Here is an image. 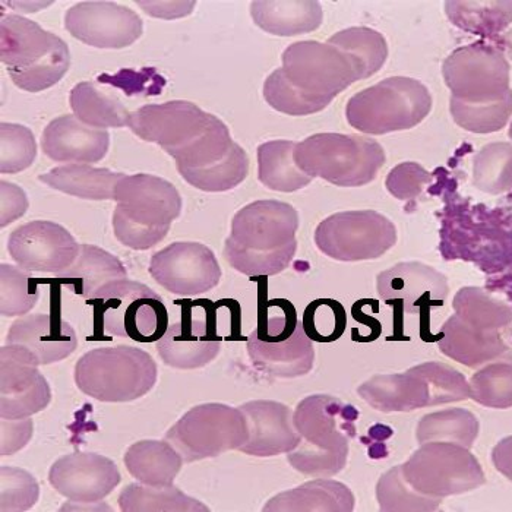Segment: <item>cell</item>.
I'll list each match as a JSON object with an SVG mask.
<instances>
[{
    "mask_svg": "<svg viewBox=\"0 0 512 512\" xmlns=\"http://www.w3.org/2000/svg\"><path fill=\"white\" fill-rule=\"evenodd\" d=\"M297 229L299 214L293 205L274 199L252 202L233 217L224 256L245 276H276L295 258Z\"/></svg>",
    "mask_w": 512,
    "mask_h": 512,
    "instance_id": "1",
    "label": "cell"
},
{
    "mask_svg": "<svg viewBox=\"0 0 512 512\" xmlns=\"http://www.w3.org/2000/svg\"><path fill=\"white\" fill-rule=\"evenodd\" d=\"M353 407L331 395H311L297 404L293 420L302 436L299 447L287 454L290 466L306 476L333 477L346 467Z\"/></svg>",
    "mask_w": 512,
    "mask_h": 512,
    "instance_id": "2",
    "label": "cell"
},
{
    "mask_svg": "<svg viewBox=\"0 0 512 512\" xmlns=\"http://www.w3.org/2000/svg\"><path fill=\"white\" fill-rule=\"evenodd\" d=\"M115 201L113 232L122 245L135 251L158 245L182 210V198L172 183L144 173L123 176Z\"/></svg>",
    "mask_w": 512,
    "mask_h": 512,
    "instance_id": "3",
    "label": "cell"
},
{
    "mask_svg": "<svg viewBox=\"0 0 512 512\" xmlns=\"http://www.w3.org/2000/svg\"><path fill=\"white\" fill-rule=\"evenodd\" d=\"M0 58L14 84L28 93L58 84L71 66L68 44L20 15L2 17Z\"/></svg>",
    "mask_w": 512,
    "mask_h": 512,
    "instance_id": "4",
    "label": "cell"
},
{
    "mask_svg": "<svg viewBox=\"0 0 512 512\" xmlns=\"http://www.w3.org/2000/svg\"><path fill=\"white\" fill-rule=\"evenodd\" d=\"M75 382L79 391L103 403H128L153 390L157 365L138 347H101L78 360Z\"/></svg>",
    "mask_w": 512,
    "mask_h": 512,
    "instance_id": "5",
    "label": "cell"
},
{
    "mask_svg": "<svg viewBox=\"0 0 512 512\" xmlns=\"http://www.w3.org/2000/svg\"><path fill=\"white\" fill-rule=\"evenodd\" d=\"M297 166L341 188L368 185L385 164V151L362 135L315 134L297 142Z\"/></svg>",
    "mask_w": 512,
    "mask_h": 512,
    "instance_id": "6",
    "label": "cell"
},
{
    "mask_svg": "<svg viewBox=\"0 0 512 512\" xmlns=\"http://www.w3.org/2000/svg\"><path fill=\"white\" fill-rule=\"evenodd\" d=\"M431 110L432 96L422 82L391 77L355 94L347 103L346 118L356 131L385 135L413 129Z\"/></svg>",
    "mask_w": 512,
    "mask_h": 512,
    "instance_id": "7",
    "label": "cell"
},
{
    "mask_svg": "<svg viewBox=\"0 0 512 512\" xmlns=\"http://www.w3.org/2000/svg\"><path fill=\"white\" fill-rule=\"evenodd\" d=\"M103 330L137 343H154L166 334L169 314L163 297L138 281L120 280L91 297Z\"/></svg>",
    "mask_w": 512,
    "mask_h": 512,
    "instance_id": "8",
    "label": "cell"
},
{
    "mask_svg": "<svg viewBox=\"0 0 512 512\" xmlns=\"http://www.w3.org/2000/svg\"><path fill=\"white\" fill-rule=\"evenodd\" d=\"M248 353L256 369L274 378H299L314 368V344L286 300L281 314L268 316L249 335Z\"/></svg>",
    "mask_w": 512,
    "mask_h": 512,
    "instance_id": "9",
    "label": "cell"
},
{
    "mask_svg": "<svg viewBox=\"0 0 512 512\" xmlns=\"http://www.w3.org/2000/svg\"><path fill=\"white\" fill-rule=\"evenodd\" d=\"M249 439V425L242 409L220 403L194 407L169 429L166 441L185 463L218 457L240 450Z\"/></svg>",
    "mask_w": 512,
    "mask_h": 512,
    "instance_id": "10",
    "label": "cell"
},
{
    "mask_svg": "<svg viewBox=\"0 0 512 512\" xmlns=\"http://www.w3.org/2000/svg\"><path fill=\"white\" fill-rule=\"evenodd\" d=\"M404 479L414 491L432 498L472 492L486 477L470 448L451 442H426L401 464Z\"/></svg>",
    "mask_w": 512,
    "mask_h": 512,
    "instance_id": "11",
    "label": "cell"
},
{
    "mask_svg": "<svg viewBox=\"0 0 512 512\" xmlns=\"http://www.w3.org/2000/svg\"><path fill=\"white\" fill-rule=\"evenodd\" d=\"M315 243L322 254L337 261H369L393 248L397 229L390 218L376 211H343L321 221Z\"/></svg>",
    "mask_w": 512,
    "mask_h": 512,
    "instance_id": "12",
    "label": "cell"
},
{
    "mask_svg": "<svg viewBox=\"0 0 512 512\" xmlns=\"http://www.w3.org/2000/svg\"><path fill=\"white\" fill-rule=\"evenodd\" d=\"M510 69L498 47L479 41L454 50L442 65V77L454 99L489 103L510 93Z\"/></svg>",
    "mask_w": 512,
    "mask_h": 512,
    "instance_id": "13",
    "label": "cell"
},
{
    "mask_svg": "<svg viewBox=\"0 0 512 512\" xmlns=\"http://www.w3.org/2000/svg\"><path fill=\"white\" fill-rule=\"evenodd\" d=\"M283 71L305 93L333 100L359 81L352 63L340 50L312 40L299 41L284 50Z\"/></svg>",
    "mask_w": 512,
    "mask_h": 512,
    "instance_id": "14",
    "label": "cell"
},
{
    "mask_svg": "<svg viewBox=\"0 0 512 512\" xmlns=\"http://www.w3.org/2000/svg\"><path fill=\"white\" fill-rule=\"evenodd\" d=\"M217 119L191 101L175 100L148 104L135 110L129 116L128 126L139 138L160 145L175 158L207 132Z\"/></svg>",
    "mask_w": 512,
    "mask_h": 512,
    "instance_id": "15",
    "label": "cell"
},
{
    "mask_svg": "<svg viewBox=\"0 0 512 512\" xmlns=\"http://www.w3.org/2000/svg\"><path fill=\"white\" fill-rule=\"evenodd\" d=\"M150 274L167 292L183 297L210 292L221 280L216 255L197 242H176L156 252Z\"/></svg>",
    "mask_w": 512,
    "mask_h": 512,
    "instance_id": "16",
    "label": "cell"
},
{
    "mask_svg": "<svg viewBox=\"0 0 512 512\" xmlns=\"http://www.w3.org/2000/svg\"><path fill=\"white\" fill-rule=\"evenodd\" d=\"M65 28L72 37L96 49H125L142 36L141 17L116 2H79L68 9Z\"/></svg>",
    "mask_w": 512,
    "mask_h": 512,
    "instance_id": "17",
    "label": "cell"
},
{
    "mask_svg": "<svg viewBox=\"0 0 512 512\" xmlns=\"http://www.w3.org/2000/svg\"><path fill=\"white\" fill-rule=\"evenodd\" d=\"M8 251L27 273L59 274L77 261L81 245L65 227L37 220L11 233Z\"/></svg>",
    "mask_w": 512,
    "mask_h": 512,
    "instance_id": "18",
    "label": "cell"
},
{
    "mask_svg": "<svg viewBox=\"0 0 512 512\" xmlns=\"http://www.w3.org/2000/svg\"><path fill=\"white\" fill-rule=\"evenodd\" d=\"M52 488L79 504L103 501L120 483L118 466L96 453H74L59 458L49 472Z\"/></svg>",
    "mask_w": 512,
    "mask_h": 512,
    "instance_id": "19",
    "label": "cell"
},
{
    "mask_svg": "<svg viewBox=\"0 0 512 512\" xmlns=\"http://www.w3.org/2000/svg\"><path fill=\"white\" fill-rule=\"evenodd\" d=\"M186 303L182 319L157 341L158 356L175 369L204 368L220 353L221 337L207 315H195V302Z\"/></svg>",
    "mask_w": 512,
    "mask_h": 512,
    "instance_id": "20",
    "label": "cell"
},
{
    "mask_svg": "<svg viewBox=\"0 0 512 512\" xmlns=\"http://www.w3.org/2000/svg\"><path fill=\"white\" fill-rule=\"evenodd\" d=\"M376 289L384 300H400L410 314L428 306H441L450 286L447 277L422 262H400L382 271Z\"/></svg>",
    "mask_w": 512,
    "mask_h": 512,
    "instance_id": "21",
    "label": "cell"
},
{
    "mask_svg": "<svg viewBox=\"0 0 512 512\" xmlns=\"http://www.w3.org/2000/svg\"><path fill=\"white\" fill-rule=\"evenodd\" d=\"M249 425V439L239 451L254 457H276L299 447L293 412L278 401L255 400L240 406Z\"/></svg>",
    "mask_w": 512,
    "mask_h": 512,
    "instance_id": "22",
    "label": "cell"
},
{
    "mask_svg": "<svg viewBox=\"0 0 512 512\" xmlns=\"http://www.w3.org/2000/svg\"><path fill=\"white\" fill-rule=\"evenodd\" d=\"M106 129L84 125L77 116H60L44 129L41 148L56 163H99L109 151Z\"/></svg>",
    "mask_w": 512,
    "mask_h": 512,
    "instance_id": "23",
    "label": "cell"
},
{
    "mask_svg": "<svg viewBox=\"0 0 512 512\" xmlns=\"http://www.w3.org/2000/svg\"><path fill=\"white\" fill-rule=\"evenodd\" d=\"M357 393L382 413L413 412L435 406L434 391L420 365L404 374L376 375L363 382Z\"/></svg>",
    "mask_w": 512,
    "mask_h": 512,
    "instance_id": "24",
    "label": "cell"
},
{
    "mask_svg": "<svg viewBox=\"0 0 512 512\" xmlns=\"http://www.w3.org/2000/svg\"><path fill=\"white\" fill-rule=\"evenodd\" d=\"M9 344H21L36 353L41 365H52L77 350L78 338L69 322L59 315H25L12 324Z\"/></svg>",
    "mask_w": 512,
    "mask_h": 512,
    "instance_id": "25",
    "label": "cell"
},
{
    "mask_svg": "<svg viewBox=\"0 0 512 512\" xmlns=\"http://www.w3.org/2000/svg\"><path fill=\"white\" fill-rule=\"evenodd\" d=\"M438 346L442 355L473 369L496 362L511 352L499 331L477 330L457 315L445 322Z\"/></svg>",
    "mask_w": 512,
    "mask_h": 512,
    "instance_id": "26",
    "label": "cell"
},
{
    "mask_svg": "<svg viewBox=\"0 0 512 512\" xmlns=\"http://www.w3.org/2000/svg\"><path fill=\"white\" fill-rule=\"evenodd\" d=\"M251 15L261 30L280 37L312 33L324 20L316 0H256L251 3Z\"/></svg>",
    "mask_w": 512,
    "mask_h": 512,
    "instance_id": "27",
    "label": "cell"
},
{
    "mask_svg": "<svg viewBox=\"0 0 512 512\" xmlns=\"http://www.w3.org/2000/svg\"><path fill=\"white\" fill-rule=\"evenodd\" d=\"M355 495L343 483L330 477H316L290 491L278 493L265 504L271 512H350Z\"/></svg>",
    "mask_w": 512,
    "mask_h": 512,
    "instance_id": "28",
    "label": "cell"
},
{
    "mask_svg": "<svg viewBox=\"0 0 512 512\" xmlns=\"http://www.w3.org/2000/svg\"><path fill=\"white\" fill-rule=\"evenodd\" d=\"M56 278L71 286L75 295L90 300L107 284L126 280L128 271L115 255L94 245H81L77 261L68 270L56 274Z\"/></svg>",
    "mask_w": 512,
    "mask_h": 512,
    "instance_id": "29",
    "label": "cell"
},
{
    "mask_svg": "<svg viewBox=\"0 0 512 512\" xmlns=\"http://www.w3.org/2000/svg\"><path fill=\"white\" fill-rule=\"evenodd\" d=\"M122 173L109 169H97L90 164H66L55 167L46 175H40V182L56 191L72 197L91 201H115L116 188Z\"/></svg>",
    "mask_w": 512,
    "mask_h": 512,
    "instance_id": "30",
    "label": "cell"
},
{
    "mask_svg": "<svg viewBox=\"0 0 512 512\" xmlns=\"http://www.w3.org/2000/svg\"><path fill=\"white\" fill-rule=\"evenodd\" d=\"M125 466L139 483L170 486L182 469L183 458L169 441H139L125 454Z\"/></svg>",
    "mask_w": 512,
    "mask_h": 512,
    "instance_id": "31",
    "label": "cell"
},
{
    "mask_svg": "<svg viewBox=\"0 0 512 512\" xmlns=\"http://www.w3.org/2000/svg\"><path fill=\"white\" fill-rule=\"evenodd\" d=\"M297 142L270 141L258 147V179L271 191L296 192L314 180L295 160Z\"/></svg>",
    "mask_w": 512,
    "mask_h": 512,
    "instance_id": "32",
    "label": "cell"
},
{
    "mask_svg": "<svg viewBox=\"0 0 512 512\" xmlns=\"http://www.w3.org/2000/svg\"><path fill=\"white\" fill-rule=\"evenodd\" d=\"M445 14L448 20L460 30L495 41L512 25V0H505V2L451 0L445 3Z\"/></svg>",
    "mask_w": 512,
    "mask_h": 512,
    "instance_id": "33",
    "label": "cell"
},
{
    "mask_svg": "<svg viewBox=\"0 0 512 512\" xmlns=\"http://www.w3.org/2000/svg\"><path fill=\"white\" fill-rule=\"evenodd\" d=\"M72 112L84 125L91 128H123L128 125V112L115 94L101 90L99 82H81L72 88L69 96Z\"/></svg>",
    "mask_w": 512,
    "mask_h": 512,
    "instance_id": "34",
    "label": "cell"
},
{
    "mask_svg": "<svg viewBox=\"0 0 512 512\" xmlns=\"http://www.w3.org/2000/svg\"><path fill=\"white\" fill-rule=\"evenodd\" d=\"M328 44L340 50L350 60L359 81L379 72L388 59L387 40L372 28H346V30L335 33L328 40Z\"/></svg>",
    "mask_w": 512,
    "mask_h": 512,
    "instance_id": "35",
    "label": "cell"
},
{
    "mask_svg": "<svg viewBox=\"0 0 512 512\" xmlns=\"http://www.w3.org/2000/svg\"><path fill=\"white\" fill-rule=\"evenodd\" d=\"M120 510L125 512H207L210 508L185 495L176 486H148L132 483L119 495Z\"/></svg>",
    "mask_w": 512,
    "mask_h": 512,
    "instance_id": "36",
    "label": "cell"
},
{
    "mask_svg": "<svg viewBox=\"0 0 512 512\" xmlns=\"http://www.w3.org/2000/svg\"><path fill=\"white\" fill-rule=\"evenodd\" d=\"M479 429V420L469 410L448 409L423 416L417 425L416 436L420 445L426 442H451L472 448Z\"/></svg>",
    "mask_w": 512,
    "mask_h": 512,
    "instance_id": "37",
    "label": "cell"
},
{
    "mask_svg": "<svg viewBox=\"0 0 512 512\" xmlns=\"http://www.w3.org/2000/svg\"><path fill=\"white\" fill-rule=\"evenodd\" d=\"M455 315L477 330L501 331L512 324V308L480 287H463L453 300Z\"/></svg>",
    "mask_w": 512,
    "mask_h": 512,
    "instance_id": "38",
    "label": "cell"
},
{
    "mask_svg": "<svg viewBox=\"0 0 512 512\" xmlns=\"http://www.w3.org/2000/svg\"><path fill=\"white\" fill-rule=\"evenodd\" d=\"M473 185L486 194L499 195L512 188V144L492 142L473 158Z\"/></svg>",
    "mask_w": 512,
    "mask_h": 512,
    "instance_id": "39",
    "label": "cell"
},
{
    "mask_svg": "<svg viewBox=\"0 0 512 512\" xmlns=\"http://www.w3.org/2000/svg\"><path fill=\"white\" fill-rule=\"evenodd\" d=\"M451 116L460 128L473 134H492L507 126L512 116V90L501 100L467 103L451 97Z\"/></svg>",
    "mask_w": 512,
    "mask_h": 512,
    "instance_id": "40",
    "label": "cell"
},
{
    "mask_svg": "<svg viewBox=\"0 0 512 512\" xmlns=\"http://www.w3.org/2000/svg\"><path fill=\"white\" fill-rule=\"evenodd\" d=\"M180 176L194 186L205 192H226L235 189L249 172V158L246 151L237 145L235 151L224 160L204 169L178 170Z\"/></svg>",
    "mask_w": 512,
    "mask_h": 512,
    "instance_id": "41",
    "label": "cell"
},
{
    "mask_svg": "<svg viewBox=\"0 0 512 512\" xmlns=\"http://www.w3.org/2000/svg\"><path fill=\"white\" fill-rule=\"evenodd\" d=\"M264 99L274 110L289 116L314 115L330 106L333 101L300 90L286 77L283 68L276 69L265 81Z\"/></svg>",
    "mask_w": 512,
    "mask_h": 512,
    "instance_id": "42",
    "label": "cell"
},
{
    "mask_svg": "<svg viewBox=\"0 0 512 512\" xmlns=\"http://www.w3.org/2000/svg\"><path fill=\"white\" fill-rule=\"evenodd\" d=\"M36 353L21 344H6L0 350V395H15L30 390L43 375Z\"/></svg>",
    "mask_w": 512,
    "mask_h": 512,
    "instance_id": "43",
    "label": "cell"
},
{
    "mask_svg": "<svg viewBox=\"0 0 512 512\" xmlns=\"http://www.w3.org/2000/svg\"><path fill=\"white\" fill-rule=\"evenodd\" d=\"M376 499L381 511L387 512L436 511L442 501L414 491L404 479L401 466L382 474L376 485Z\"/></svg>",
    "mask_w": 512,
    "mask_h": 512,
    "instance_id": "44",
    "label": "cell"
},
{
    "mask_svg": "<svg viewBox=\"0 0 512 512\" xmlns=\"http://www.w3.org/2000/svg\"><path fill=\"white\" fill-rule=\"evenodd\" d=\"M472 400L489 409H511L512 365L511 363H489L470 379Z\"/></svg>",
    "mask_w": 512,
    "mask_h": 512,
    "instance_id": "45",
    "label": "cell"
},
{
    "mask_svg": "<svg viewBox=\"0 0 512 512\" xmlns=\"http://www.w3.org/2000/svg\"><path fill=\"white\" fill-rule=\"evenodd\" d=\"M0 312L3 316L27 315L39 300L37 281L27 271L11 264L0 268Z\"/></svg>",
    "mask_w": 512,
    "mask_h": 512,
    "instance_id": "46",
    "label": "cell"
},
{
    "mask_svg": "<svg viewBox=\"0 0 512 512\" xmlns=\"http://www.w3.org/2000/svg\"><path fill=\"white\" fill-rule=\"evenodd\" d=\"M0 138V172L15 175L34 163L37 157L36 138L27 126L3 122Z\"/></svg>",
    "mask_w": 512,
    "mask_h": 512,
    "instance_id": "47",
    "label": "cell"
},
{
    "mask_svg": "<svg viewBox=\"0 0 512 512\" xmlns=\"http://www.w3.org/2000/svg\"><path fill=\"white\" fill-rule=\"evenodd\" d=\"M302 324L312 341L331 343L338 340L346 330V312L337 300H315L306 308Z\"/></svg>",
    "mask_w": 512,
    "mask_h": 512,
    "instance_id": "48",
    "label": "cell"
},
{
    "mask_svg": "<svg viewBox=\"0 0 512 512\" xmlns=\"http://www.w3.org/2000/svg\"><path fill=\"white\" fill-rule=\"evenodd\" d=\"M0 511H28L39 501L40 486L33 474L18 467L0 469Z\"/></svg>",
    "mask_w": 512,
    "mask_h": 512,
    "instance_id": "49",
    "label": "cell"
},
{
    "mask_svg": "<svg viewBox=\"0 0 512 512\" xmlns=\"http://www.w3.org/2000/svg\"><path fill=\"white\" fill-rule=\"evenodd\" d=\"M97 82L122 90L126 97H157L167 84L156 68L120 69L115 75H99Z\"/></svg>",
    "mask_w": 512,
    "mask_h": 512,
    "instance_id": "50",
    "label": "cell"
},
{
    "mask_svg": "<svg viewBox=\"0 0 512 512\" xmlns=\"http://www.w3.org/2000/svg\"><path fill=\"white\" fill-rule=\"evenodd\" d=\"M52 400L47 379L41 378L34 387L24 393L2 395L0 397V417L2 419H28L33 414L46 409Z\"/></svg>",
    "mask_w": 512,
    "mask_h": 512,
    "instance_id": "51",
    "label": "cell"
},
{
    "mask_svg": "<svg viewBox=\"0 0 512 512\" xmlns=\"http://www.w3.org/2000/svg\"><path fill=\"white\" fill-rule=\"evenodd\" d=\"M432 180L434 178H432L431 173L423 169L420 164L414 163V161H406V163L398 164L391 170L390 175L385 180V186L394 198L401 199V201H410V199L419 197L425 186L429 185Z\"/></svg>",
    "mask_w": 512,
    "mask_h": 512,
    "instance_id": "52",
    "label": "cell"
},
{
    "mask_svg": "<svg viewBox=\"0 0 512 512\" xmlns=\"http://www.w3.org/2000/svg\"><path fill=\"white\" fill-rule=\"evenodd\" d=\"M34 426L30 419H2V457L21 451L33 438Z\"/></svg>",
    "mask_w": 512,
    "mask_h": 512,
    "instance_id": "53",
    "label": "cell"
},
{
    "mask_svg": "<svg viewBox=\"0 0 512 512\" xmlns=\"http://www.w3.org/2000/svg\"><path fill=\"white\" fill-rule=\"evenodd\" d=\"M2 192V227L14 223L15 220L24 216L28 210V199L20 186L2 180L0 183Z\"/></svg>",
    "mask_w": 512,
    "mask_h": 512,
    "instance_id": "54",
    "label": "cell"
},
{
    "mask_svg": "<svg viewBox=\"0 0 512 512\" xmlns=\"http://www.w3.org/2000/svg\"><path fill=\"white\" fill-rule=\"evenodd\" d=\"M492 463L499 473L512 482V436L502 439L492 450Z\"/></svg>",
    "mask_w": 512,
    "mask_h": 512,
    "instance_id": "55",
    "label": "cell"
},
{
    "mask_svg": "<svg viewBox=\"0 0 512 512\" xmlns=\"http://www.w3.org/2000/svg\"><path fill=\"white\" fill-rule=\"evenodd\" d=\"M496 47L512 60V25L502 36L495 40Z\"/></svg>",
    "mask_w": 512,
    "mask_h": 512,
    "instance_id": "56",
    "label": "cell"
},
{
    "mask_svg": "<svg viewBox=\"0 0 512 512\" xmlns=\"http://www.w3.org/2000/svg\"><path fill=\"white\" fill-rule=\"evenodd\" d=\"M510 138L512 139V123H511V126H510Z\"/></svg>",
    "mask_w": 512,
    "mask_h": 512,
    "instance_id": "57",
    "label": "cell"
}]
</instances>
